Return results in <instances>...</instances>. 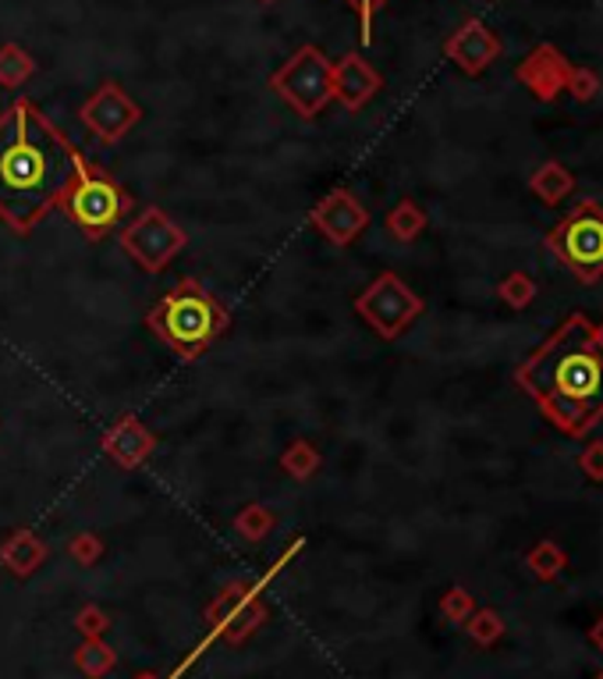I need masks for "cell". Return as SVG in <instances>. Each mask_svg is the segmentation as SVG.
Masks as SVG:
<instances>
[{"mask_svg": "<svg viewBox=\"0 0 603 679\" xmlns=\"http://www.w3.org/2000/svg\"><path fill=\"white\" fill-rule=\"evenodd\" d=\"M79 147L43 115L28 96L0 110V221L14 235H28L57 210Z\"/></svg>", "mask_w": 603, "mask_h": 679, "instance_id": "1", "label": "cell"}, {"mask_svg": "<svg viewBox=\"0 0 603 679\" xmlns=\"http://www.w3.org/2000/svg\"><path fill=\"white\" fill-rule=\"evenodd\" d=\"M519 385L561 434L586 437L603 420V346L596 324L571 314L519 371Z\"/></svg>", "mask_w": 603, "mask_h": 679, "instance_id": "2", "label": "cell"}, {"mask_svg": "<svg viewBox=\"0 0 603 679\" xmlns=\"http://www.w3.org/2000/svg\"><path fill=\"white\" fill-rule=\"evenodd\" d=\"M146 328L175 352L178 360L192 363L206 356L213 342L232 328V309L213 295L203 281L181 278L175 289H167L156 306L146 314Z\"/></svg>", "mask_w": 603, "mask_h": 679, "instance_id": "3", "label": "cell"}, {"mask_svg": "<svg viewBox=\"0 0 603 679\" xmlns=\"http://www.w3.org/2000/svg\"><path fill=\"white\" fill-rule=\"evenodd\" d=\"M57 210L75 224L82 238L99 243V238L118 232L125 218L132 214L135 196L128 192L110 172H104V167L79 150L68 186L61 189V196H57Z\"/></svg>", "mask_w": 603, "mask_h": 679, "instance_id": "4", "label": "cell"}, {"mask_svg": "<svg viewBox=\"0 0 603 679\" xmlns=\"http://www.w3.org/2000/svg\"><path fill=\"white\" fill-rule=\"evenodd\" d=\"M302 548V541H295L284 555L277 559V565L270 570L263 580H232V584H224L221 594L206 605V627H210V636L203 644L196 647V655H189V662L181 665V669L170 676V679H178L185 669L192 665V658H199L203 651L213 644V641H227V644H246L252 633H260L267 627V601H263V587L270 584V580L277 576V570L284 562H288L295 551Z\"/></svg>", "mask_w": 603, "mask_h": 679, "instance_id": "5", "label": "cell"}, {"mask_svg": "<svg viewBox=\"0 0 603 679\" xmlns=\"http://www.w3.org/2000/svg\"><path fill=\"white\" fill-rule=\"evenodd\" d=\"M551 257L568 267L582 285L603 281V207L596 200H579L568 214L543 235Z\"/></svg>", "mask_w": 603, "mask_h": 679, "instance_id": "6", "label": "cell"}, {"mask_svg": "<svg viewBox=\"0 0 603 679\" xmlns=\"http://www.w3.org/2000/svg\"><path fill=\"white\" fill-rule=\"evenodd\" d=\"M270 90H274L298 118L312 121L316 115H323L327 104H334V61L312 44L298 47L292 58L270 75Z\"/></svg>", "mask_w": 603, "mask_h": 679, "instance_id": "7", "label": "cell"}, {"mask_svg": "<svg viewBox=\"0 0 603 679\" xmlns=\"http://www.w3.org/2000/svg\"><path fill=\"white\" fill-rule=\"evenodd\" d=\"M423 295H415L401 274L383 271L373 278V285H366L355 295V314L363 317V324H369L383 342H398L415 320L423 317Z\"/></svg>", "mask_w": 603, "mask_h": 679, "instance_id": "8", "label": "cell"}, {"mask_svg": "<svg viewBox=\"0 0 603 679\" xmlns=\"http://www.w3.org/2000/svg\"><path fill=\"white\" fill-rule=\"evenodd\" d=\"M121 249L132 257L146 274H161L175 264L178 253L189 246V232L161 207H146L118 229Z\"/></svg>", "mask_w": 603, "mask_h": 679, "instance_id": "9", "label": "cell"}, {"mask_svg": "<svg viewBox=\"0 0 603 679\" xmlns=\"http://www.w3.org/2000/svg\"><path fill=\"white\" fill-rule=\"evenodd\" d=\"M79 118L104 147H118L142 121V107L118 86V82L107 79V82H99L96 93H90V101L79 107Z\"/></svg>", "mask_w": 603, "mask_h": 679, "instance_id": "10", "label": "cell"}, {"mask_svg": "<svg viewBox=\"0 0 603 679\" xmlns=\"http://www.w3.org/2000/svg\"><path fill=\"white\" fill-rule=\"evenodd\" d=\"M309 224L330 246L344 249L369 229V210L352 189H330L323 200H316V207L309 210Z\"/></svg>", "mask_w": 603, "mask_h": 679, "instance_id": "11", "label": "cell"}, {"mask_svg": "<svg viewBox=\"0 0 603 679\" xmlns=\"http://www.w3.org/2000/svg\"><path fill=\"white\" fill-rule=\"evenodd\" d=\"M500 39L494 36V30L480 19H465L458 30L448 36V44H444V58H448L458 72L465 75H483L486 68H490L497 58H500Z\"/></svg>", "mask_w": 603, "mask_h": 679, "instance_id": "12", "label": "cell"}, {"mask_svg": "<svg viewBox=\"0 0 603 679\" xmlns=\"http://www.w3.org/2000/svg\"><path fill=\"white\" fill-rule=\"evenodd\" d=\"M99 448H104V456L118 466V470H139V466H146L153 459L156 434L135 413H125L104 431Z\"/></svg>", "mask_w": 603, "mask_h": 679, "instance_id": "13", "label": "cell"}, {"mask_svg": "<svg viewBox=\"0 0 603 679\" xmlns=\"http://www.w3.org/2000/svg\"><path fill=\"white\" fill-rule=\"evenodd\" d=\"M568 72H571V61L565 54L554 44H540L529 50V58H522L519 68H515V79H519L540 104H554L557 93H565Z\"/></svg>", "mask_w": 603, "mask_h": 679, "instance_id": "14", "label": "cell"}, {"mask_svg": "<svg viewBox=\"0 0 603 679\" xmlns=\"http://www.w3.org/2000/svg\"><path fill=\"white\" fill-rule=\"evenodd\" d=\"M380 90H383V75L363 54H344L341 61H334V104H341L348 115L363 110Z\"/></svg>", "mask_w": 603, "mask_h": 679, "instance_id": "15", "label": "cell"}, {"mask_svg": "<svg viewBox=\"0 0 603 679\" xmlns=\"http://www.w3.org/2000/svg\"><path fill=\"white\" fill-rule=\"evenodd\" d=\"M47 559H50V545L43 541L36 530L19 527V530H11L4 541H0V565H4V570L11 576H19V580L33 576Z\"/></svg>", "mask_w": 603, "mask_h": 679, "instance_id": "16", "label": "cell"}, {"mask_svg": "<svg viewBox=\"0 0 603 679\" xmlns=\"http://www.w3.org/2000/svg\"><path fill=\"white\" fill-rule=\"evenodd\" d=\"M529 192H533L540 203L557 207L561 200H568L571 192H576V175H571L561 161H547V164H540L533 175H529Z\"/></svg>", "mask_w": 603, "mask_h": 679, "instance_id": "17", "label": "cell"}, {"mask_svg": "<svg viewBox=\"0 0 603 679\" xmlns=\"http://www.w3.org/2000/svg\"><path fill=\"white\" fill-rule=\"evenodd\" d=\"M232 527L235 534L241 537V541H249V545H260L267 541L270 534H274L277 527V513L270 505H260V502H252V505H241L235 519H232Z\"/></svg>", "mask_w": 603, "mask_h": 679, "instance_id": "18", "label": "cell"}, {"mask_svg": "<svg viewBox=\"0 0 603 679\" xmlns=\"http://www.w3.org/2000/svg\"><path fill=\"white\" fill-rule=\"evenodd\" d=\"M75 665L82 676L104 679L114 665H118V651H114L104 636H82V644L75 647Z\"/></svg>", "mask_w": 603, "mask_h": 679, "instance_id": "19", "label": "cell"}, {"mask_svg": "<svg viewBox=\"0 0 603 679\" xmlns=\"http://www.w3.org/2000/svg\"><path fill=\"white\" fill-rule=\"evenodd\" d=\"M39 72L36 58L28 54L22 44H4L0 47V86L4 90H19L28 79Z\"/></svg>", "mask_w": 603, "mask_h": 679, "instance_id": "20", "label": "cell"}, {"mask_svg": "<svg viewBox=\"0 0 603 679\" xmlns=\"http://www.w3.org/2000/svg\"><path fill=\"white\" fill-rule=\"evenodd\" d=\"M426 224H429L426 210L415 200H401L391 210V214H387V232H391V238H394V243H401V246L415 243V238L426 232Z\"/></svg>", "mask_w": 603, "mask_h": 679, "instance_id": "21", "label": "cell"}, {"mask_svg": "<svg viewBox=\"0 0 603 679\" xmlns=\"http://www.w3.org/2000/svg\"><path fill=\"white\" fill-rule=\"evenodd\" d=\"M525 565H529V573H533L536 580L551 584V580H557L568 570V555H565V548L557 545V541H536L533 548H529Z\"/></svg>", "mask_w": 603, "mask_h": 679, "instance_id": "22", "label": "cell"}, {"mask_svg": "<svg viewBox=\"0 0 603 679\" xmlns=\"http://www.w3.org/2000/svg\"><path fill=\"white\" fill-rule=\"evenodd\" d=\"M320 466H323L320 448H316L312 442H306V437H295V442L281 452V470L288 473L292 480H309V477H316Z\"/></svg>", "mask_w": 603, "mask_h": 679, "instance_id": "23", "label": "cell"}, {"mask_svg": "<svg viewBox=\"0 0 603 679\" xmlns=\"http://www.w3.org/2000/svg\"><path fill=\"white\" fill-rule=\"evenodd\" d=\"M465 633L472 636V644L480 647H494L500 636H505V619L494 608H476L469 619H465Z\"/></svg>", "mask_w": 603, "mask_h": 679, "instance_id": "24", "label": "cell"}, {"mask_svg": "<svg viewBox=\"0 0 603 679\" xmlns=\"http://www.w3.org/2000/svg\"><path fill=\"white\" fill-rule=\"evenodd\" d=\"M497 300L505 306H511V309H525L529 303L536 300V281L529 278L525 271H511L508 278H500Z\"/></svg>", "mask_w": 603, "mask_h": 679, "instance_id": "25", "label": "cell"}, {"mask_svg": "<svg viewBox=\"0 0 603 679\" xmlns=\"http://www.w3.org/2000/svg\"><path fill=\"white\" fill-rule=\"evenodd\" d=\"M476 612V598L465 590V587H448L440 598V616L451 622V627H465V619Z\"/></svg>", "mask_w": 603, "mask_h": 679, "instance_id": "26", "label": "cell"}, {"mask_svg": "<svg viewBox=\"0 0 603 679\" xmlns=\"http://www.w3.org/2000/svg\"><path fill=\"white\" fill-rule=\"evenodd\" d=\"M104 551H107V545H104V537L99 534H75L68 541V555L75 565H82V570L96 565L99 559H104Z\"/></svg>", "mask_w": 603, "mask_h": 679, "instance_id": "27", "label": "cell"}, {"mask_svg": "<svg viewBox=\"0 0 603 679\" xmlns=\"http://www.w3.org/2000/svg\"><path fill=\"white\" fill-rule=\"evenodd\" d=\"M565 90H568L571 96H576L579 104H590L593 96L600 93V75L593 72V68H579V65H571Z\"/></svg>", "mask_w": 603, "mask_h": 679, "instance_id": "28", "label": "cell"}, {"mask_svg": "<svg viewBox=\"0 0 603 679\" xmlns=\"http://www.w3.org/2000/svg\"><path fill=\"white\" fill-rule=\"evenodd\" d=\"M110 627H114V622H110V616H107L99 605H82V608H79L75 630H79L82 636H107Z\"/></svg>", "mask_w": 603, "mask_h": 679, "instance_id": "29", "label": "cell"}, {"mask_svg": "<svg viewBox=\"0 0 603 679\" xmlns=\"http://www.w3.org/2000/svg\"><path fill=\"white\" fill-rule=\"evenodd\" d=\"M348 4L355 8V15H358V39L369 47L373 44V15H377L387 0H348Z\"/></svg>", "mask_w": 603, "mask_h": 679, "instance_id": "30", "label": "cell"}, {"mask_svg": "<svg viewBox=\"0 0 603 679\" xmlns=\"http://www.w3.org/2000/svg\"><path fill=\"white\" fill-rule=\"evenodd\" d=\"M579 470L590 477L593 484H603V442H600V437L586 445V452L579 456Z\"/></svg>", "mask_w": 603, "mask_h": 679, "instance_id": "31", "label": "cell"}, {"mask_svg": "<svg viewBox=\"0 0 603 679\" xmlns=\"http://www.w3.org/2000/svg\"><path fill=\"white\" fill-rule=\"evenodd\" d=\"M590 641H593V647L600 651V655H603V616L593 622V627H590Z\"/></svg>", "mask_w": 603, "mask_h": 679, "instance_id": "32", "label": "cell"}, {"mask_svg": "<svg viewBox=\"0 0 603 679\" xmlns=\"http://www.w3.org/2000/svg\"><path fill=\"white\" fill-rule=\"evenodd\" d=\"M596 338H600V346H603V320L596 324Z\"/></svg>", "mask_w": 603, "mask_h": 679, "instance_id": "33", "label": "cell"}, {"mask_svg": "<svg viewBox=\"0 0 603 679\" xmlns=\"http://www.w3.org/2000/svg\"><path fill=\"white\" fill-rule=\"evenodd\" d=\"M135 679H161V676H153V672H142V676H135Z\"/></svg>", "mask_w": 603, "mask_h": 679, "instance_id": "34", "label": "cell"}, {"mask_svg": "<svg viewBox=\"0 0 603 679\" xmlns=\"http://www.w3.org/2000/svg\"><path fill=\"white\" fill-rule=\"evenodd\" d=\"M260 4H277V0H260Z\"/></svg>", "mask_w": 603, "mask_h": 679, "instance_id": "35", "label": "cell"}, {"mask_svg": "<svg viewBox=\"0 0 603 679\" xmlns=\"http://www.w3.org/2000/svg\"><path fill=\"white\" fill-rule=\"evenodd\" d=\"M593 679H603V672H596V676H593Z\"/></svg>", "mask_w": 603, "mask_h": 679, "instance_id": "36", "label": "cell"}]
</instances>
